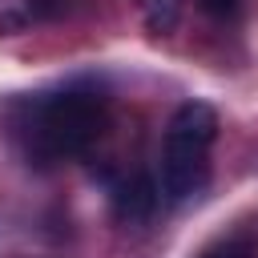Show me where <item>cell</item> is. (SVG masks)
<instances>
[{"label":"cell","mask_w":258,"mask_h":258,"mask_svg":"<svg viewBox=\"0 0 258 258\" xmlns=\"http://www.w3.org/2000/svg\"><path fill=\"white\" fill-rule=\"evenodd\" d=\"M105 121H109L105 97L89 89H64V93L32 97L24 105V117L16 121V137L36 165H52L85 153L101 137Z\"/></svg>","instance_id":"1"},{"label":"cell","mask_w":258,"mask_h":258,"mask_svg":"<svg viewBox=\"0 0 258 258\" xmlns=\"http://www.w3.org/2000/svg\"><path fill=\"white\" fill-rule=\"evenodd\" d=\"M157 194L173 206L198 198L206 185H210V149H198V145H177V141H165L161 149V165H157Z\"/></svg>","instance_id":"2"},{"label":"cell","mask_w":258,"mask_h":258,"mask_svg":"<svg viewBox=\"0 0 258 258\" xmlns=\"http://www.w3.org/2000/svg\"><path fill=\"white\" fill-rule=\"evenodd\" d=\"M214 137H218V113H214L206 101H185V105H177V113L169 117V129H165V141L198 145V149H210Z\"/></svg>","instance_id":"3"},{"label":"cell","mask_w":258,"mask_h":258,"mask_svg":"<svg viewBox=\"0 0 258 258\" xmlns=\"http://www.w3.org/2000/svg\"><path fill=\"white\" fill-rule=\"evenodd\" d=\"M157 202H161V194H157V181H153L149 173H133V177H125V181L113 189V214H117V222H125V226L149 222L153 210H157Z\"/></svg>","instance_id":"4"},{"label":"cell","mask_w":258,"mask_h":258,"mask_svg":"<svg viewBox=\"0 0 258 258\" xmlns=\"http://www.w3.org/2000/svg\"><path fill=\"white\" fill-rule=\"evenodd\" d=\"M141 12H145V24L149 32H169L181 16V0H137Z\"/></svg>","instance_id":"5"},{"label":"cell","mask_w":258,"mask_h":258,"mask_svg":"<svg viewBox=\"0 0 258 258\" xmlns=\"http://www.w3.org/2000/svg\"><path fill=\"white\" fill-rule=\"evenodd\" d=\"M77 4H85V0H28V16L32 20H60Z\"/></svg>","instance_id":"6"},{"label":"cell","mask_w":258,"mask_h":258,"mask_svg":"<svg viewBox=\"0 0 258 258\" xmlns=\"http://www.w3.org/2000/svg\"><path fill=\"white\" fill-rule=\"evenodd\" d=\"M198 4H202V12H210V16H218V20L238 16V8H242V0H198Z\"/></svg>","instance_id":"7"},{"label":"cell","mask_w":258,"mask_h":258,"mask_svg":"<svg viewBox=\"0 0 258 258\" xmlns=\"http://www.w3.org/2000/svg\"><path fill=\"white\" fill-rule=\"evenodd\" d=\"M202 258H250V250L238 246V242H230V246H218V250H210V254H202Z\"/></svg>","instance_id":"8"}]
</instances>
